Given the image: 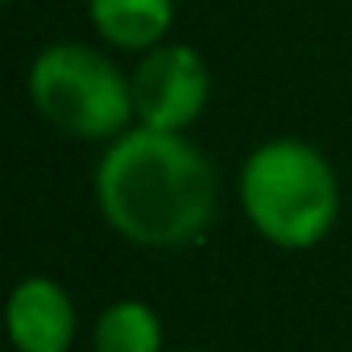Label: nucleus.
I'll return each instance as SVG.
<instances>
[{"label": "nucleus", "instance_id": "3", "mask_svg": "<svg viewBox=\"0 0 352 352\" xmlns=\"http://www.w3.org/2000/svg\"><path fill=\"white\" fill-rule=\"evenodd\" d=\"M30 100L46 124L75 141H116L137 120L133 79L79 42H54L34 58Z\"/></svg>", "mask_w": 352, "mask_h": 352}, {"label": "nucleus", "instance_id": "6", "mask_svg": "<svg viewBox=\"0 0 352 352\" xmlns=\"http://www.w3.org/2000/svg\"><path fill=\"white\" fill-rule=\"evenodd\" d=\"M87 17L108 46L149 54L174 25V0H87Z\"/></svg>", "mask_w": 352, "mask_h": 352}, {"label": "nucleus", "instance_id": "5", "mask_svg": "<svg viewBox=\"0 0 352 352\" xmlns=\"http://www.w3.org/2000/svg\"><path fill=\"white\" fill-rule=\"evenodd\" d=\"M5 323L17 352H67L75 340V302L54 278H25L9 294Z\"/></svg>", "mask_w": 352, "mask_h": 352}, {"label": "nucleus", "instance_id": "1", "mask_svg": "<svg viewBox=\"0 0 352 352\" xmlns=\"http://www.w3.org/2000/svg\"><path fill=\"white\" fill-rule=\"evenodd\" d=\"M216 170L183 133L133 124L96 170V204L116 236L141 249L195 245L216 216Z\"/></svg>", "mask_w": 352, "mask_h": 352}, {"label": "nucleus", "instance_id": "2", "mask_svg": "<svg viewBox=\"0 0 352 352\" xmlns=\"http://www.w3.org/2000/svg\"><path fill=\"white\" fill-rule=\"evenodd\" d=\"M241 208L270 245L311 249L340 216L336 170L307 141H265L241 166Z\"/></svg>", "mask_w": 352, "mask_h": 352}, {"label": "nucleus", "instance_id": "7", "mask_svg": "<svg viewBox=\"0 0 352 352\" xmlns=\"http://www.w3.org/2000/svg\"><path fill=\"white\" fill-rule=\"evenodd\" d=\"M91 344L96 352H162V319L149 302L120 298L100 311Z\"/></svg>", "mask_w": 352, "mask_h": 352}, {"label": "nucleus", "instance_id": "4", "mask_svg": "<svg viewBox=\"0 0 352 352\" xmlns=\"http://www.w3.org/2000/svg\"><path fill=\"white\" fill-rule=\"evenodd\" d=\"M129 79H133V112H137V124L145 129L187 133L208 108L212 79L195 46L162 42L137 63Z\"/></svg>", "mask_w": 352, "mask_h": 352}]
</instances>
